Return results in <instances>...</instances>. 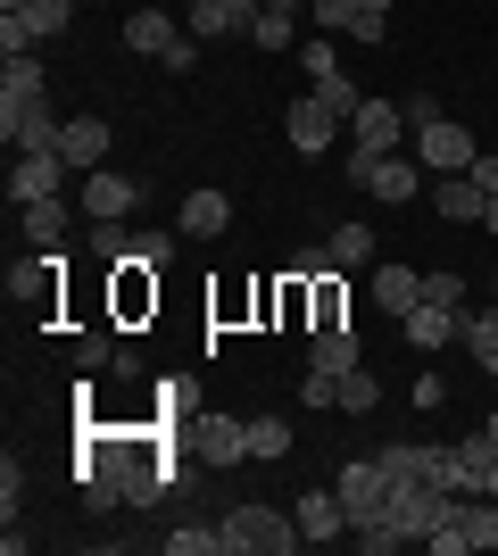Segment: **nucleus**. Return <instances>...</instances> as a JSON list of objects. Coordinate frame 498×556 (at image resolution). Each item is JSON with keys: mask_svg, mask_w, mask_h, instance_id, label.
I'll return each mask as SVG.
<instances>
[{"mask_svg": "<svg viewBox=\"0 0 498 556\" xmlns=\"http://www.w3.org/2000/svg\"><path fill=\"white\" fill-rule=\"evenodd\" d=\"M67 175H75V166L59 159V150H17V166H9V200H59Z\"/></svg>", "mask_w": 498, "mask_h": 556, "instance_id": "nucleus-8", "label": "nucleus"}, {"mask_svg": "<svg viewBox=\"0 0 498 556\" xmlns=\"http://www.w3.org/2000/svg\"><path fill=\"white\" fill-rule=\"evenodd\" d=\"M299 532H308V548H332V540H349V507H341V490H299Z\"/></svg>", "mask_w": 498, "mask_h": 556, "instance_id": "nucleus-10", "label": "nucleus"}, {"mask_svg": "<svg viewBox=\"0 0 498 556\" xmlns=\"http://www.w3.org/2000/svg\"><path fill=\"white\" fill-rule=\"evenodd\" d=\"M283 134H291V150H299V159H324L332 134H341V116H332L316 92H299V100L283 109Z\"/></svg>", "mask_w": 498, "mask_h": 556, "instance_id": "nucleus-7", "label": "nucleus"}, {"mask_svg": "<svg viewBox=\"0 0 498 556\" xmlns=\"http://www.w3.org/2000/svg\"><path fill=\"white\" fill-rule=\"evenodd\" d=\"M482 225H490V232H498V191H490V208H482Z\"/></svg>", "mask_w": 498, "mask_h": 556, "instance_id": "nucleus-41", "label": "nucleus"}, {"mask_svg": "<svg viewBox=\"0 0 498 556\" xmlns=\"http://www.w3.org/2000/svg\"><path fill=\"white\" fill-rule=\"evenodd\" d=\"M416 300H424V275H416V266H382L374 275V307L382 316H407Z\"/></svg>", "mask_w": 498, "mask_h": 556, "instance_id": "nucleus-21", "label": "nucleus"}, {"mask_svg": "<svg viewBox=\"0 0 498 556\" xmlns=\"http://www.w3.org/2000/svg\"><path fill=\"white\" fill-rule=\"evenodd\" d=\"M17 17H25V34H34V42H50V34H67V17H75V0H25Z\"/></svg>", "mask_w": 498, "mask_h": 556, "instance_id": "nucleus-25", "label": "nucleus"}, {"mask_svg": "<svg viewBox=\"0 0 498 556\" xmlns=\"http://www.w3.org/2000/svg\"><path fill=\"white\" fill-rule=\"evenodd\" d=\"M357 9H382V17H391V0H357Z\"/></svg>", "mask_w": 498, "mask_h": 556, "instance_id": "nucleus-43", "label": "nucleus"}, {"mask_svg": "<svg viewBox=\"0 0 498 556\" xmlns=\"http://www.w3.org/2000/svg\"><path fill=\"white\" fill-rule=\"evenodd\" d=\"M125 50L158 59L166 75H191V67H200V42H191V34L166 17V9H133V17H125Z\"/></svg>", "mask_w": 498, "mask_h": 556, "instance_id": "nucleus-3", "label": "nucleus"}, {"mask_svg": "<svg viewBox=\"0 0 498 556\" xmlns=\"http://www.w3.org/2000/svg\"><path fill=\"white\" fill-rule=\"evenodd\" d=\"M0 9H25V0H0Z\"/></svg>", "mask_w": 498, "mask_h": 556, "instance_id": "nucleus-45", "label": "nucleus"}, {"mask_svg": "<svg viewBox=\"0 0 498 556\" xmlns=\"http://www.w3.org/2000/svg\"><path fill=\"white\" fill-rule=\"evenodd\" d=\"M399 109H407V125H440V100H432V92H416V100H399Z\"/></svg>", "mask_w": 498, "mask_h": 556, "instance_id": "nucleus-38", "label": "nucleus"}, {"mask_svg": "<svg viewBox=\"0 0 498 556\" xmlns=\"http://www.w3.org/2000/svg\"><path fill=\"white\" fill-rule=\"evenodd\" d=\"M457 341L474 349L482 374H498V307H465V316H457Z\"/></svg>", "mask_w": 498, "mask_h": 556, "instance_id": "nucleus-18", "label": "nucleus"}, {"mask_svg": "<svg viewBox=\"0 0 498 556\" xmlns=\"http://www.w3.org/2000/svg\"><path fill=\"white\" fill-rule=\"evenodd\" d=\"M482 490H490V498H498V457H490V482H482Z\"/></svg>", "mask_w": 498, "mask_h": 556, "instance_id": "nucleus-42", "label": "nucleus"}, {"mask_svg": "<svg viewBox=\"0 0 498 556\" xmlns=\"http://www.w3.org/2000/svg\"><path fill=\"white\" fill-rule=\"evenodd\" d=\"M457 316H465V307L416 300V307H407V316H399V325H407V349H449V341H457Z\"/></svg>", "mask_w": 498, "mask_h": 556, "instance_id": "nucleus-17", "label": "nucleus"}, {"mask_svg": "<svg viewBox=\"0 0 498 556\" xmlns=\"http://www.w3.org/2000/svg\"><path fill=\"white\" fill-rule=\"evenodd\" d=\"M324 250H332V266H366V257H374V225H357V216H349V225H332Z\"/></svg>", "mask_w": 498, "mask_h": 556, "instance_id": "nucleus-24", "label": "nucleus"}, {"mask_svg": "<svg viewBox=\"0 0 498 556\" xmlns=\"http://www.w3.org/2000/svg\"><path fill=\"white\" fill-rule=\"evenodd\" d=\"M349 540H357L366 556H391V548H407V532L391 523V515H374V523H349Z\"/></svg>", "mask_w": 498, "mask_h": 556, "instance_id": "nucleus-27", "label": "nucleus"}, {"mask_svg": "<svg viewBox=\"0 0 498 556\" xmlns=\"http://www.w3.org/2000/svg\"><path fill=\"white\" fill-rule=\"evenodd\" d=\"M457 457H465V473H474V482H490V457H498V441H490V432H474V441H457Z\"/></svg>", "mask_w": 498, "mask_h": 556, "instance_id": "nucleus-33", "label": "nucleus"}, {"mask_svg": "<svg viewBox=\"0 0 498 556\" xmlns=\"http://www.w3.org/2000/svg\"><path fill=\"white\" fill-rule=\"evenodd\" d=\"M291 275H308V282L332 275V250H299V257H291Z\"/></svg>", "mask_w": 498, "mask_h": 556, "instance_id": "nucleus-39", "label": "nucleus"}, {"mask_svg": "<svg viewBox=\"0 0 498 556\" xmlns=\"http://www.w3.org/2000/svg\"><path fill=\"white\" fill-rule=\"evenodd\" d=\"M191 432H200V457L208 465H250V424L241 416H200Z\"/></svg>", "mask_w": 498, "mask_h": 556, "instance_id": "nucleus-14", "label": "nucleus"}, {"mask_svg": "<svg viewBox=\"0 0 498 556\" xmlns=\"http://www.w3.org/2000/svg\"><path fill=\"white\" fill-rule=\"evenodd\" d=\"M291 548H308L299 515H283V507H233L225 515V556H291Z\"/></svg>", "mask_w": 498, "mask_h": 556, "instance_id": "nucleus-1", "label": "nucleus"}, {"mask_svg": "<svg viewBox=\"0 0 498 556\" xmlns=\"http://www.w3.org/2000/svg\"><path fill=\"white\" fill-rule=\"evenodd\" d=\"M59 159H67L75 175H92V166L108 159V125H100V116H67V125H59Z\"/></svg>", "mask_w": 498, "mask_h": 556, "instance_id": "nucleus-15", "label": "nucleus"}, {"mask_svg": "<svg viewBox=\"0 0 498 556\" xmlns=\"http://www.w3.org/2000/svg\"><path fill=\"white\" fill-rule=\"evenodd\" d=\"M250 42H258V50H299V9L266 0V9H258V25H250Z\"/></svg>", "mask_w": 498, "mask_h": 556, "instance_id": "nucleus-22", "label": "nucleus"}, {"mask_svg": "<svg viewBox=\"0 0 498 556\" xmlns=\"http://www.w3.org/2000/svg\"><path fill=\"white\" fill-rule=\"evenodd\" d=\"M125 232H133V225H92V241H84V250L108 257V266H125Z\"/></svg>", "mask_w": 498, "mask_h": 556, "instance_id": "nucleus-34", "label": "nucleus"}, {"mask_svg": "<svg viewBox=\"0 0 498 556\" xmlns=\"http://www.w3.org/2000/svg\"><path fill=\"white\" fill-rule=\"evenodd\" d=\"M225 225H233V200H225V191H191L183 208H175V232H183V241H216Z\"/></svg>", "mask_w": 498, "mask_h": 556, "instance_id": "nucleus-16", "label": "nucleus"}, {"mask_svg": "<svg viewBox=\"0 0 498 556\" xmlns=\"http://www.w3.org/2000/svg\"><path fill=\"white\" fill-rule=\"evenodd\" d=\"M0 50H9V59H25V50H34V34H25L17 9H0Z\"/></svg>", "mask_w": 498, "mask_h": 556, "instance_id": "nucleus-37", "label": "nucleus"}, {"mask_svg": "<svg viewBox=\"0 0 498 556\" xmlns=\"http://www.w3.org/2000/svg\"><path fill=\"white\" fill-rule=\"evenodd\" d=\"M266 0H200L191 9V42H225V34H250Z\"/></svg>", "mask_w": 498, "mask_h": 556, "instance_id": "nucleus-11", "label": "nucleus"}, {"mask_svg": "<svg viewBox=\"0 0 498 556\" xmlns=\"http://www.w3.org/2000/svg\"><path fill=\"white\" fill-rule=\"evenodd\" d=\"M424 300H440V307H474V300H465V275H449V266H432V275H424Z\"/></svg>", "mask_w": 498, "mask_h": 556, "instance_id": "nucleus-31", "label": "nucleus"}, {"mask_svg": "<svg viewBox=\"0 0 498 556\" xmlns=\"http://www.w3.org/2000/svg\"><path fill=\"white\" fill-rule=\"evenodd\" d=\"M482 432H490V441H498V407H490V424H482Z\"/></svg>", "mask_w": 498, "mask_h": 556, "instance_id": "nucleus-44", "label": "nucleus"}, {"mask_svg": "<svg viewBox=\"0 0 498 556\" xmlns=\"http://www.w3.org/2000/svg\"><path fill=\"white\" fill-rule=\"evenodd\" d=\"M382 515L407 532V548H424V540L440 532V515H449V490L432 482V473H416V482H391V507H382Z\"/></svg>", "mask_w": 498, "mask_h": 556, "instance_id": "nucleus-4", "label": "nucleus"}, {"mask_svg": "<svg viewBox=\"0 0 498 556\" xmlns=\"http://www.w3.org/2000/svg\"><path fill=\"white\" fill-rule=\"evenodd\" d=\"M166 548H175V556H225V523H183V532H166Z\"/></svg>", "mask_w": 498, "mask_h": 556, "instance_id": "nucleus-28", "label": "nucleus"}, {"mask_svg": "<svg viewBox=\"0 0 498 556\" xmlns=\"http://www.w3.org/2000/svg\"><path fill=\"white\" fill-rule=\"evenodd\" d=\"M399 141H407V109L399 100H366V109L349 116V184H366L374 159H391Z\"/></svg>", "mask_w": 498, "mask_h": 556, "instance_id": "nucleus-2", "label": "nucleus"}, {"mask_svg": "<svg viewBox=\"0 0 498 556\" xmlns=\"http://www.w3.org/2000/svg\"><path fill=\"white\" fill-rule=\"evenodd\" d=\"M416 166L424 159H399V150H391V159H374V175H366V191H374V200H391V208H407V200H424V175H416Z\"/></svg>", "mask_w": 498, "mask_h": 556, "instance_id": "nucleus-13", "label": "nucleus"}, {"mask_svg": "<svg viewBox=\"0 0 498 556\" xmlns=\"http://www.w3.org/2000/svg\"><path fill=\"white\" fill-rule=\"evenodd\" d=\"M299 399H308V407H341V374H316V366H308V382H299Z\"/></svg>", "mask_w": 498, "mask_h": 556, "instance_id": "nucleus-36", "label": "nucleus"}, {"mask_svg": "<svg viewBox=\"0 0 498 556\" xmlns=\"http://www.w3.org/2000/svg\"><path fill=\"white\" fill-rule=\"evenodd\" d=\"M67 225H75L67 200H25V241H34V250H59V241H67Z\"/></svg>", "mask_w": 498, "mask_h": 556, "instance_id": "nucleus-20", "label": "nucleus"}, {"mask_svg": "<svg viewBox=\"0 0 498 556\" xmlns=\"http://www.w3.org/2000/svg\"><path fill=\"white\" fill-rule=\"evenodd\" d=\"M416 159H424V175H465L482 150H474V134H465L457 116H440V125H416Z\"/></svg>", "mask_w": 498, "mask_h": 556, "instance_id": "nucleus-5", "label": "nucleus"}, {"mask_svg": "<svg viewBox=\"0 0 498 556\" xmlns=\"http://www.w3.org/2000/svg\"><path fill=\"white\" fill-rule=\"evenodd\" d=\"M465 175H474V184H482V191H498V150H482V159H474V166H465Z\"/></svg>", "mask_w": 498, "mask_h": 556, "instance_id": "nucleus-40", "label": "nucleus"}, {"mask_svg": "<svg viewBox=\"0 0 498 556\" xmlns=\"http://www.w3.org/2000/svg\"><path fill=\"white\" fill-rule=\"evenodd\" d=\"M341 407H349V416H374V407H382V382L366 366H349V374H341Z\"/></svg>", "mask_w": 498, "mask_h": 556, "instance_id": "nucleus-26", "label": "nucleus"}, {"mask_svg": "<svg viewBox=\"0 0 498 556\" xmlns=\"http://www.w3.org/2000/svg\"><path fill=\"white\" fill-rule=\"evenodd\" d=\"M133 200H142V191L125 184L117 166H92V175H84V216H92V225H125Z\"/></svg>", "mask_w": 498, "mask_h": 556, "instance_id": "nucleus-9", "label": "nucleus"}, {"mask_svg": "<svg viewBox=\"0 0 498 556\" xmlns=\"http://www.w3.org/2000/svg\"><path fill=\"white\" fill-rule=\"evenodd\" d=\"M341 34H349V42H382V34H391V17H382V9H357V0H349V25H341Z\"/></svg>", "mask_w": 498, "mask_h": 556, "instance_id": "nucleus-32", "label": "nucleus"}, {"mask_svg": "<svg viewBox=\"0 0 498 556\" xmlns=\"http://www.w3.org/2000/svg\"><path fill=\"white\" fill-rule=\"evenodd\" d=\"M382 473H391V482H416V473H424V441H391V448H382Z\"/></svg>", "mask_w": 498, "mask_h": 556, "instance_id": "nucleus-29", "label": "nucleus"}, {"mask_svg": "<svg viewBox=\"0 0 498 556\" xmlns=\"http://www.w3.org/2000/svg\"><path fill=\"white\" fill-rule=\"evenodd\" d=\"M117 357H125V349L108 341V332H100V325L84 332V341H75V366H84V374H92V366H117Z\"/></svg>", "mask_w": 498, "mask_h": 556, "instance_id": "nucleus-30", "label": "nucleus"}, {"mask_svg": "<svg viewBox=\"0 0 498 556\" xmlns=\"http://www.w3.org/2000/svg\"><path fill=\"white\" fill-rule=\"evenodd\" d=\"M308 366H316V374H349V366H357V332H349V325H316Z\"/></svg>", "mask_w": 498, "mask_h": 556, "instance_id": "nucleus-19", "label": "nucleus"}, {"mask_svg": "<svg viewBox=\"0 0 498 556\" xmlns=\"http://www.w3.org/2000/svg\"><path fill=\"white\" fill-rule=\"evenodd\" d=\"M291 457V424L283 416H250V465H274Z\"/></svg>", "mask_w": 498, "mask_h": 556, "instance_id": "nucleus-23", "label": "nucleus"}, {"mask_svg": "<svg viewBox=\"0 0 498 556\" xmlns=\"http://www.w3.org/2000/svg\"><path fill=\"white\" fill-rule=\"evenodd\" d=\"M17 507H25V465L9 457V465H0V515H9V523H17Z\"/></svg>", "mask_w": 498, "mask_h": 556, "instance_id": "nucleus-35", "label": "nucleus"}, {"mask_svg": "<svg viewBox=\"0 0 498 556\" xmlns=\"http://www.w3.org/2000/svg\"><path fill=\"white\" fill-rule=\"evenodd\" d=\"M341 507H349V523H374L382 507H391V473H382L374 457H357V465H341Z\"/></svg>", "mask_w": 498, "mask_h": 556, "instance_id": "nucleus-6", "label": "nucleus"}, {"mask_svg": "<svg viewBox=\"0 0 498 556\" xmlns=\"http://www.w3.org/2000/svg\"><path fill=\"white\" fill-rule=\"evenodd\" d=\"M432 208L449 216V225H482V208H490V191L474 184V175H432V191H424Z\"/></svg>", "mask_w": 498, "mask_h": 556, "instance_id": "nucleus-12", "label": "nucleus"}, {"mask_svg": "<svg viewBox=\"0 0 498 556\" xmlns=\"http://www.w3.org/2000/svg\"><path fill=\"white\" fill-rule=\"evenodd\" d=\"M490 307H498V282H490Z\"/></svg>", "mask_w": 498, "mask_h": 556, "instance_id": "nucleus-46", "label": "nucleus"}]
</instances>
